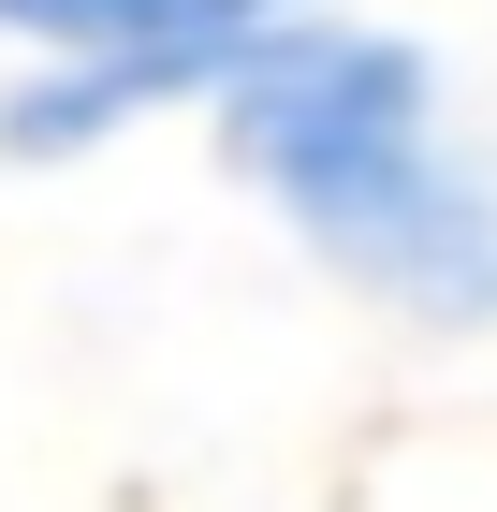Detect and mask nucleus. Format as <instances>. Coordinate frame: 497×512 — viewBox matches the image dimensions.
I'll use <instances>...</instances> for the list:
<instances>
[{"instance_id": "obj_1", "label": "nucleus", "mask_w": 497, "mask_h": 512, "mask_svg": "<svg viewBox=\"0 0 497 512\" xmlns=\"http://www.w3.org/2000/svg\"><path fill=\"white\" fill-rule=\"evenodd\" d=\"M234 176H264L278 220L337 278L410 322H497V176L439 147V74L395 30H293L220 88Z\"/></svg>"}, {"instance_id": "obj_2", "label": "nucleus", "mask_w": 497, "mask_h": 512, "mask_svg": "<svg viewBox=\"0 0 497 512\" xmlns=\"http://www.w3.org/2000/svg\"><path fill=\"white\" fill-rule=\"evenodd\" d=\"M0 30L59 59H264L293 0H0Z\"/></svg>"}]
</instances>
